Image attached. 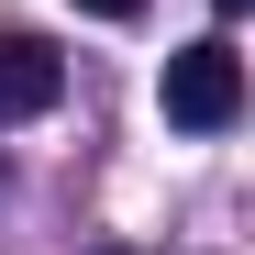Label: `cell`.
Returning a JSON list of instances; mask_svg holds the SVG:
<instances>
[{"instance_id": "1", "label": "cell", "mask_w": 255, "mask_h": 255, "mask_svg": "<svg viewBox=\"0 0 255 255\" xmlns=\"http://www.w3.org/2000/svg\"><path fill=\"white\" fill-rule=\"evenodd\" d=\"M233 111H244V56L222 33H200V45L166 56V122H178V133H222Z\"/></svg>"}, {"instance_id": "2", "label": "cell", "mask_w": 255, "mask_h": 255, "mask_svg": "<svg viewBox=\"0 0 255 255\" xmlns=\"http://www.w3.org/2000/svg\"><path fill=\"white\" fill-rule=\"evenodd\" d=\"M56 100H67V56L45 33H0V122H33Z\"/></svg>"}, {"instance_id": "3", "label": "cell", "mask_w": 255, "mask_h": 255, "mask_svg": "<svg viewBox=\"0 0 255 255\" xmlns=\"http://www.w3.org/2000/svg\"><path fill=\"white\" fill-rule=\"evenodd\" d=\"M78 11H89V22H133L144 0H78Z\"/></svg>"}, {"instance_id": "4", "label": "cell", "mask_w": 255, "mask_h": 255, "mask_svg": "<svg viewBox=\"0 0 255 255\" xmlns=\"http://www.w3.org/2000/svg\"><path fill=\"white\" fill-rule=\"evenodd\" d=\"M211 11H244V0H211Z\"/></svg>"}, {"instance_id": "5", "label": "cell", "mask_w": 255, "mask_h": 255, "mask_svg": "<svg viewBox=\"0 0 255 255\" xmlns=\"http://www.w3.org/2000/svg\"><path fill=\"white\" fill-rule=\"evenodd\" d=\"M100 255H122V244H100Z\"/></svg>"}]
</instances>
